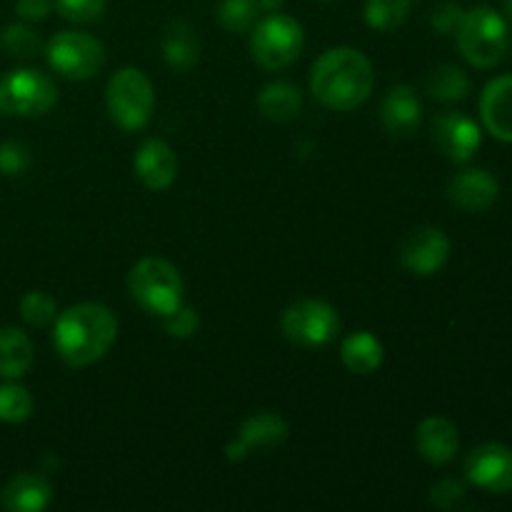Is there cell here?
Instances as JSON below:
<instances>
[{
    "mask_svg": "<svg viewBox=\"0 0 512 512\" xmlns=\"http://www.w3.org/2000/svg\"><path fill=\"white\" fill-rule=\"evenodd\" d=\"M380 120L393 138H410L420 128L423 105L410 85H393L380 105Z\"/></svg>",
    "mask_w": 512,
    "mask_h": 512,
    "instance_id": "obj_16",
    "label": "cell"
},
{
    "mask_svg": "<svg viewBox=\"0 0 512 512\" xmlns=\"http://www.w3.org/2000/svg\"><path fill=\"white\" fill-rule=\"evenodd\" d=\"M105 105L118 128L135 133L150 123L155 110V90L140 68H120L105 88Z\"/></svg>",
    "mask_w": 512,
    "mask_h": 512,
    "instance_id": "obj_5",
    "label": "cell"
},
{
    "mask_svg": "<svg viewBox=\"0 0 512 512\" xmlns=\"http://www.w3.org/2000/svg\"><path fill=\"white\" fill-rule=\"evenodd\" d=\"M340 358H343V365L355 375H370L383 365L385 350L383 343L375 338L373 333H360L348 335L340 345Z\"/></svg>",
    "mask_w": 512,
    "mask_h": 512,
    "instance_id": "obj_22",
    "label": "cell"
},
{
    "mask_svg": "<svg viewBox=\"0 0 512 512\" xmlns=\"http://www.w3.org/2000/svg\"><path fill=\"white\" fill-rule=\"evenodd\" d=\"M130 298L150 315L168 318L183 305V278L178 268L163 258H143L128 278Z\"/></svg>",
    "mask_w": 512,
    "mask_h": 512,
    "instance_id": "obj_4",
    "label": "cell"
},
{
    "mask_svg": "<svg viewBox=\"0 0 512 512\" xmlns=\"http://www.w3.org/2000/svg\"><path fill=\"white\" fill-rule=\"evenodd\" d=\"M410 15V0H368L365 3V23L373 30L400 28Z\"/></svg>",
    "mask_w": 512,
    "mask_h": 512,
    "instance_id": "obj_27",
    "label": "cell"
},
{
    "mask_svg": "<svg viewBox=\"0 0 512 512\" xmlns=\"http://www.w3.org/2000/svg\"><path fill=\"white\" fill-rule=\"evenodd\" d=\"M33 165V153L23 140H5L0 143V173L5 178H20Z\"/></svg>",
    "mask_w": 512,
    "mask_h": 512,
    "instance_id": "obj_30",
    "label": "cell"
},
{
    "mask_svg": "<svg viewBox=\"0 0 512 512\" xmlns=\"http://www.w3.org/2000/svg\"><path fill=\"white\" fill-rule=\"evenodd\" d=\"M58 103L53 78L33 68L10 70L0 78V113L13 118H40Z\"/></svg>",
    "mask_w": 512,
    "mask_h": 512,
    "instance_id": "obj_7",
    "label": "cell"
},
{
    "mask_svg": "<svg viewBox=\"0 0 512 512\" xmlns=\"http://www.w3.org/2000/svg\"><path fill=\"white\" fill-rule=\"evenodd\" d=\"M418 453L433 465H448L460 450V433L450 420L425 418L415 433Z\"/></svg>",
    "mask_w": 512,
    "mask_h": 512,
    "instance_id": "obj_19",
    "label": "cell"
},
{
    "mask_svg": "<svg viewBox=\"0 0 512 512\" xmlns=\"http://www.w3.org/2000/svg\"><path fill=\"white\" fill-rule=\"evenodd\" d=\"M303 45L305 33L298 20L283 13H268V18L255 23L250 53L265 70H283L298 60Z\"/></svg>",
    "mask_w": 512,
    "mask_h": 512,
    "instance_id": "obj_6",
    "label": "cell"
},
{
    "mask_svg": "<svg viewBox=\"0 0 512 512\" xmlns=\"http://www.w3.org/2000/svg\"><path fill=\"white\" fill-rule=\"evenodd\" d=\"M290 425L285 423V418H280L278 413H270V410H260L253 413L238 430V440L225 448V458L230 463H240L250 450H270L278 448L288 440Z\"/></svg>",
    "mask_w": 512,
    "mask_h": 512,
    "instance_id": "obj_12",
    "label": "cell"
},
{
    "mask_svg": "<svg viewBox=\"0 0 512 512\" xmlns=\"http://www.w3.org/2000/svg\"><path fill=\"white\" fill-rule=\"evenodd\" d=\"M338 333V310L325 300H298L283 313V335L300 348H323Z\"/></svg>",
    "mask_w": 512,
    "mask_h": 512,
    "instance_id": "obj_9",
    "label": "cell"
},
{
    "mask_svg": "<svg viewBox=\"0 0 512 512\" xmlns=\"http://www.w3.org/2000/svg\"><path fill=\"white\" fill-rule=\"evenodd\" d=\"M258 110L273 123H290L303 110V93H300L298 85L275 80L260 90Z\"/></svg>",
    "mask_w": 512,
    "mask_h": 512,
    "instance_id": "obj_21",
    "label": "cell"
},
{
    "mask_svg": "<svg viewBox=\"0 0 512 512\" xmlns=\"http://www.w3.org/2000/svg\"><path fill=\"white\" fill-rule=\"evenodd\" d=\"M465 10L458 3H440L430 10V25L438 30L440 35L458 33L460 23H463Z\"/></svg>",
    "mask_w": 512,
    "mask_h": 512,
    "instance_id": "obj_34",
    "label": "cell"
},
{
    "mask_svg": "<svg viewBox=\"0 0 512 512\" xmlns=\"http://www.w3.org/2000/svg\"><path fill=\"white\" fill-rule=\"evenodd\" d=\"M465 500V485L455 478H443L433 485L430 490V503L438 510H453L463 505Z\"/></svg>",
    "mask_w": 512,
    "mask_h": 512,
    "instance_id": "obj_32",
    "label": "cell"
},
{
    "mask_svg": "<svg viewBox=\"0 0 512 512\" xmlns=\"http://www.w3.org/2000/svg\"><path fill=\"white\" fill-rule=\"evenodd\" d=\"M425 90L440 103H458L470 93V78L458 68V65L443 63L433 68L425 78Z\"/></svg>",
    "mask_w": 512,
    "mask_h": 512,
    "instance_id": "obj_24",
    "label": "cell"
},
{
    "mask_svg": "<svg viewBox=\"0 0 512 512\" xmlns=\"http://www.w3.org/2000/svg\"><path fill=\"white\" fill-rule=\"evenodd\" d=\"M500 185L488 170L470 168L455 175L448 185V198L465 213H483L498 200Z\"/></svg>",
    "mask_w": 512,
    "mask_h": 512,
    "instance_id": "obj_15",
    "label": "cell"
},
{
    "mask_svg": "<svg viewBox=\"0 0 512 512\" xmlns=\"http://www.w3.org/2000/svg\"><path fill=\"white\" fill-rule=\"evenodd\" d=\"M465 478L490 495L512 493V450L500 443H485L465 460Z\"/></svg>",
    "mask_w": 512,
    "mask_h": 512,
    "instance_id": "obj_10",
    "label": "cell"
},
{
    "mask_svg": "<svg viewBox=\"0 0 512 512\" xmlns=\"http://www.w3.org/2000/svg\"><path fill=\"white\" fill-rule=\"evenodd\" d=\"M375 88L373 63L355 48L325 50L310 73V90L330 110L360 108Z\"/></svg>",
    "mask_w": 512,
    "mask_h": 512,
    "instance_id": "obj_1",
    "label": "cell"
},
{
    "mask_svg": "<svg viewBox=\"0 0 512 512\" xmlns=\"http://www.w3.org/2000/svg\"><path fill=\"white\" fill-rule=\"evenodd\" d=\"M53 10V0H18L15 3V13L25 23H40L45 20Z\"/></svg>",
    "mask_w": 512,
    "mask_h": 512,
    "instance_id": "obj_35",
    "label": "cell"
},
{
    "mask_svg": "<svg viewBox=\"0 0 512 512\" xmlns=\"http://www.w3.org/2000/svg\"><path fill=\"white\" fill-rule=\"evenodd\" d=\"M503 8H505V15L512 20V0H503Z\"/></svg>",
    "mask_w": 512,
    "mask_h": 512,
    "instance_id": "obj_37",
    "label": "cell"
},
{
    "mask_svg": "<svg viewBox=\"0 0 512 512\" xmlns=\"http://www.w3.org/2000/svg\"><path fill=\"white\" fill-rule=\"evenodd\" d=\"M260 0H220L218 20L228 33H248L260 20Z\"/></svg>",
    "mask_w": 512,
    "mask_h": 512,
    "instance_id": "obj_26",
    "label": "cell"
},
{
    "mask_svg": "<svg viewBox=\"0 0 512 512\" xmlns=\"http://www.w3.org/2000/svg\"><path fill=\"white\" fill-rule=\"evenodd\" d=\"M433 143L445 158L455 163H468L483 143L478 123L463 113H443L433 123Z\"/></svg>",
    "mask_w": 512,
    "mask_h": 512,
    "instance_id": "obj_13",
    "label": "cell"
},
{
    "mask_svg": "<svg viewBox=\"0 0 512 512\" xmlns=\"http://www.w3.org/2000/svg\"><path fill=\"white\" fill-rule=\"evenodd\" d=\"M160 320H163L165 333L173 335V338H180V340L193 338V335L198 333V328H200L198 315H195L190 308H185V305H180L175 313H170L168 318H160Z\"/></svg>",
    "mask_w": 512,
    "mask_h": 512,
    "instance_id": "obj_33",
    "label": "cell"
},
{
    "mask_svg": "<svg viewBox=\"0 0 512 512\" xmlns=\"http://www.w3.org/2000/svg\"><path fill=\"white\" fill-rule=\"evenodd\" d=\"M53 500V485L35 473H20L0 490V505L10 512H40Z\"/></svg>",
    "mask_w": 512,
    "mask_h": 512,
    "instance_id": "obj_18",
    "label": "cell"
},
{
    "mask_svg": "<svg viewBox=\"0 0 512 512\" xmlns=\"http://www.w3.org/2000/svg\"><path fill=\"white\" fill-rule=\"evenodd\" d=\"M118 338V320L105 305L80 303L58 313L53 345L70 368H88L98 363Z\"/></svg>",
    "mask_w": 512,
    "mask_h": 512,
    "instance_id": "obj_2",
    "label": "cell"
},
{
    "mask_svg": "<svg viewBox=\"0 0 512 512\" xmlns=\"http://www.w3.org/2000/svg\"><path fill=\"white\" fill-rule=\"evenodd\" d=\"M163 58L173 70L193 68L200 58V35L188 20H175L168 25L163 35Z\"/></svg>",
    "mask_w": 512,
    "mask_h": 512,
    "instance_id": "obj_20",
    "label": "cell"
},
{
    "mask_svg": "<svg viewBox=\"0 0 512 512\" xmlns=\"http://www.w3.org/2000/svg\"><path fill=\"white\" fill-rule=\"evenodd\" d=\"M460 55L475 68H493L510 48L508 20L488 5L468 10L458 28Z\"/></svg>",
    "mask_w": 512,
    "mask_h": 512,
    "instance_id": "obj_3",
    "label": "cell"
},
{
    "mask_svg": "<svg viewBox=\"0 0 512 512\" xmlns=\"http://www.w3.org/2000/svg\"><path fill=\"white\" fill-rule=\"evenodd\" d=\"M33 415V398L28 388L18 385L15 380L0 385V423L18 425Z\"/></svg>",
    "mask_w": 512,
    "mask_h": 512,
    "instance_id": "obj_28",
    "label": "cell"
},
{
    "mask_svg": "<svg viewBox=\"0 0 512 512\" xmlns=\"http://www.w3.org/2000/svg\"><path fill=\"white\" fill-rule=\"evenodd\" d=\"M0 48H3L10 58L18 60H30L35 58V55L45 53L40 35L25 23L5 25V28L0 30Z\"/></svg>",
    "mask_w": 512,
    "mask_h": 512,
    "instance_id": "obj_25",
    "label": "cell"
},
{
    "mask_svg": "<svg viewBox=\"0 0 512 512\" xmlns=\"http://www.w3.org/2000/svg\"><path fill=\"white\" fill-rule=\"evenodd\" d=\"M133 165L140 183L150 190H168L178 175V158H175L173 148L160 138L143 140Z\"/></svg>",
    "mask_w": 512,
    "mask_h": 512,
    "instance_id": "obj_14",
    "label": "cell"
},
{
    "mask_svg": "<svg viewBox=\"0 0 512 512\" xmlns=\"http://www.w3.org/2000/svg\"><path fill=\"white\" fill-rule=\"evenodd\" d=\"M450 258V238L440 228H425L413 230L405 235L400 243V263L408 273L428 278L443 270V265Z\"/></svg>",
    "mask_w": 512,
    "mask_h": 512,
    "instance_id": "obj_11",
    "label": "cell"
},
{
    "mask_svg": "<svg viewBox=\"0 0 512 512\" xmlns=\"http://www.w3.org/2000/svg\"><path fill=\"white\" fill-rule=\"evenodd\" d=\"M480 118L493 138L512 143V75L488 83L480 95Z\"/></svg>",
    "mask_w": 512,
    "mask_h": 512,
    "instance_id": "obj_17",
    "label": "cell"
},
{
    "mask_svg": "<svg viewBox=\"0 0 512 512\" xmlns=\"http://www.w3.org/2000/svg\"><path fill=\"white\" fill-rule=\"evenodd\" d=\"M50 68L68 80H90L105 65V48L95 35L63 30L45 45Z\"/></svg>",
    "mask_w": 512,
    "mask_h": 512,
    "instance_id": "obj_8",
    "label": "cell"
},
{
    "mask_svg": "<svg viewBox=\"0 0 512 512\" xmlns=\"http://www.w3.org/2000/svg\"><path fill=\"white\" fill-rule=\"evenodd\" d=\"M283 3L285 0H260V10H263V13H280Z\"/></svg>",
    "mask_w": 512,
    "mask_h": 512,
    "instance_id": "obj_36",
    "label": "cell"
},
{
    "mask_svg": "<svg viewBox=\"0 0 512 512\" xmlns=\"http://www.w3.org/2000/svg\"><path fill=\"white\" fill-rule=\"evenodd\" d=\"M53 8L73 23H95L105 13V0H53Z\"/></svg>",
    "mask_w": 512,
    "mask_h": 512,
    "instance_id": "obj_31",
    "label": "cell"
},
{
    "mask_svg": "<svg viewBox=\"0 0 512 512\" xmlns=\"http://www.w3.org/2000/svg\"><path fill=\"white\" fill-rule=\"evenodd\" d=\"M20 318L30 328H45V325L55 323V318H58V303L43 290H30L20 298Z\"/></svg>",
    "mask_w": 512,
    "mask_h": 512,
    "instance_id": "obj_29",
    "label": "cell"
},
{
    "mask_svg": "<svg viewBox=\"0 0 512 512\" xmlns=\"http://www.w3.org/2000/svg\"><path fill=\"white\" fill-rule=\"evenodd\" d=\"M33 365V343L20 328H0V378L18 380Z\"/></svg>",
    "mask_w": 512,
    "mask_h": 512,
    "instance_id": "obj_23",
    "label": "cell"
}]
</instances>
